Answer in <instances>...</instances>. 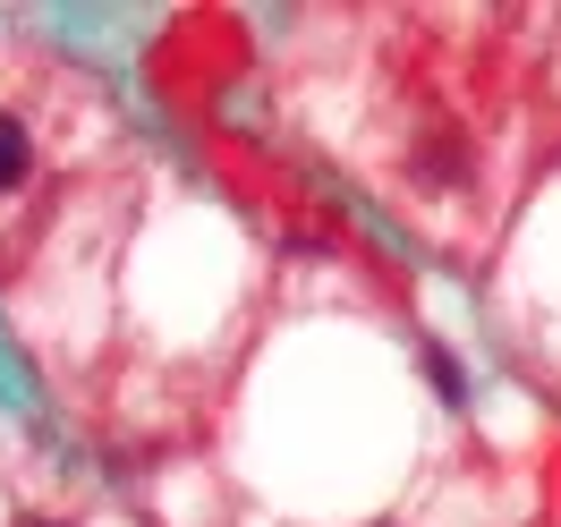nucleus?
<instances>
[{"label": "nucleus", "mask_w": 561, "mask_h": 527, "mask_svg": "<svg viewBox=\"0 0 561 527\" xmlns=\"http://www.w3.org/2000/svg\"><path fill=\"white\" fill-rule=\"evenodd\" d=\"M26 179V119L18 111H0V196Z\"/></svg>", "instance_id": "f257e3e1"}, {"label": "nucleus", "mask_w": 561, "mask_h": 527, "mask_svg": "<svg viewBox=\"0 0 561 527\" xmlns=\"http://www.w3.org/2000/svg\"><path fill=\"white\" fill-rule=\"evenodd\" d=\"M26 527H51V519H26Z\"/></svg>", "instance_id": "f03ea898"}]
</instances>
